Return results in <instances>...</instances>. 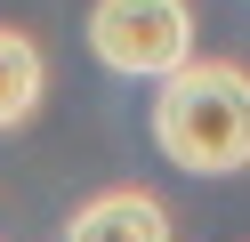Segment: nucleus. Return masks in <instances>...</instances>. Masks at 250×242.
<instances>
[{
	"mask_svg": "<svg viewBox=\"0 0 250 242\" xmlns=\"http://www.w3.org/2000/svg\"><path fill=\"white\" fill-rule=\"evenodd\" d=\"M153 145L194 177L250 170V73L242 65H186L153 97Z\"/></svg>",
	"mask_w": 250,
	"mask_h": 242,
	"instance_id": "1",
	"label": "nucleus"
},
{
	"mask_svg": "<svg viewBox=\"0 0 250 242\" xmlns=\"http://www.w3.org/2000/svg\"><path fill=\"white\" fill-rule=\"evenodd\" d=\"M89 48L113 73L169 81L194 65V16H186V0H97L89 8Z\"/></svg>",
	"mask_w": 250,
	"mask_h": 242,
	"instance_id": "2",
	"label": "nucleus"
},
{
	"mask_svg": "<svg viewBox=\"0 0 250 242\" xmlns=\"http://www.w3.org/2000/svg\"><path fill=\"white\" fill-rule=\"evenodd\" d=\"M65 242H169V210L146 186H113V194H97V202L73 210Z\"/></svg>",
	"mask_w": 250,
	"mask_h": 242,
	"instance_id": "3",
	"label": "nucleus"
},
{
	"mask_svg": "<svg viewBox=\"0 0 250 242\" xmlns=\"http://www.w3.org/2000/svg\"><path fill=\"white\" fill-rule=\"evenodd\" d=\"M41 81H49L41 73V48L24 41L17 24H0V129H17L24 113L41 105Z\"/></svg>",
	"mask_w": 250,
	"mask_h": 242,
	"instance_id": "4",
	"label": "nucleus"
}]
</instances>
